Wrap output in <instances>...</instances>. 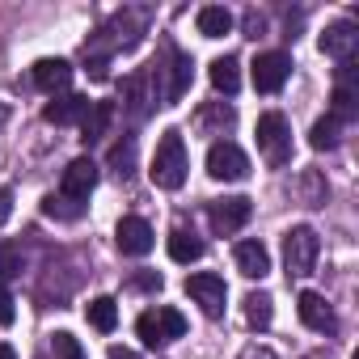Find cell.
Segmentation results:
<instances>
[{
    "label": "cell",
    "mask_w": 359,
    "mask_h": 359,
    "mask_svg": "<svg viewBox=\"0 0 359 359\" xmlns=\"http://www.w3.org/2000/svg\"><path fill=\"white\" fill-rule=\"evenodd\" d=\"M148 177L161 191H182V182H187V140H182V131L161 135V144L152 152V165H148Z\"/></svg>",
    "instance_id": "obj_1"
},
{
    "label": "cell",
    "mask_w": 359,
    "mask_h": 359,
    "mask_svg": "<svg viewBox=\"0 0 359 359\" xmlns=\"http://www.w3.org/2000/svg\"><path fill=\"white\" fill-rule=\"evenodd\" d=\"M317 258H321V237H317L309 224L287 229V237H283V266H287V275H292V279L313 275Z\"/></svg>",
    "instance_id": "obj_2"
},
{
    "label": "cell",
    "mask_w": 359,
    "mask_h": 359,
    "mask_svg": "<svg viewBox=\"0 0 359 359\" xmlns=\"http://www.w3.org/2000/svg\"><path fill=\"white\" fill-rule=\"evenodd\" d=\"M135 334L144 338V346H165V342H173V338L187 334V317L177 313V309H169V304H161V309L140 313Z\"/></svg>",
    "instance_id": "obj_3"
},
{
    "label": "cell",
    "mask_w": 359,
    "mask_h": 359,
    "mask_svg": "<svg viewBox=\"0 0 359 359\" xmlns=\"http://www.w3.org/2000/svg\"><path fill=\"white\" fill-rule=\"evenodd\" d=\"M258 152L266 156V165H287L292 161V131H287V118L279 110H266L258 118Z\"/></svg>",
    "instance_id": "obj_4"
},
{
    "label": "cell",
    "mask_w": 359,
    "mask_h": 359,
    "mask_svg": "<svg viewBox=\"0 0 359 359\" xmlns=\"http://www.w3.org/2000/svg\"><path fill=\"white\" fill-rule=\"evenodd\" d=\"M169 81H165V89H161V106H177L187 97V89H191V81H195V60L187 55V51H177V47H169L165 51V68H161Z\"/></svg>",
    "instance_id": "obj_5"
},
{
    "label": "cell",
    "mask_w": 359,
    "mask_h": 359,
    "mask_svg": "<svg viewBox=\"0 0 359 359\" xmlns=\"http://www.w3.org/2000/svg\"><path fill=\"white\" fill-rule=\"evenodd\" d=\"M208 173L216 177V182H241V177L250 173V156L233 140H216L208 148Z\"/></svg>",
    "instance_id": "obj_6"
},
{
    "label": "cell",
    "mask_w": 359,
    "mask_h": 359,
    "mask_svg": "<svg viewBox=\"0 0 359 359\" xmlns=\"http://www.w3.org/2000/svg\"><path fill=\"white\" fill-rule=\"evenodd\" d=\"M250 216H254V203H250L245 195H224V199L208 203V220H212V229H216L220 237L241 233V229L250 224Z\"/></svg>",
    "instance_id": "obj_7"
},
{
    "label": "cell",
    "mask_w": 359,
    "mask_h": 359,
    "mask_svg": "<svg viewBox=\"0 0 359 359\" xmlns=\"http://www.w3.org/2000/svg\"><path fill=\"white\" fill-rule=\"evenodd\" d=\"M250 76H254V89L258 93H279L292 76V60L283 51H258L254 64H250Z\"/></svg>",
    "instance_id": "obj_8"
},
{
    "label": "cell",
    "mask_w": 359,
    "mask_h": 359,
    "mask_svg": "<svg viewBox=\"0 0 359 359\" xmlns=\"http://www.w3.org/2000/svg\"><path fill=\"white\" fill-rule=\"evenodd\" d=\"M187 296H191L208 317H220V313H224V300H229V287H224L220 275L199 271V275H187Z\"/></svg>",
    "instance_id": "obj_9"
},
{
    "label": "cell",
    "mask_w": 359,
    "mask_h": 359,
    "mask_svg": "<svg viewBox=\"0 0 359 359\" xmlns=\"http://www.w3.org/2000/svg\"><path fill=\"white\" fill-rule=\"evenodd\" d=\"M114 241H118V250H123L127 258H144V254H152L156 233H152V224H148L144 216H123L118 229H114Z\"/></svg>",
    "instance_id": "obj_10"
},
{
    "label": "cell",
    "mask_w": 359,
    "mask_h": 359,
    "mask_svg": "<svg viewBox=\"0 0 359 359\" xmlns=\"http://www.w3.org/2000/svg\"><path fill=\"white\" fill-rule=\"evenodd\" d=\"M351 60L342 64V72H338V85H334V93H330V118L342 127V123H355L359 118V93H355V85H351Z\"/></svg>",
    "instance_id": "obj_11"
},
{
    "label": "cell",
    "mask_w": 359,
    "mask_h": 359,
    "mask_svg": "<svg viewBox=\"0 0 359 359\" xmlns=\"http://www.w3.org/2000/svg\"><path fill=\"white\" fill-rule=\"evenodd\" d=\"M97 187V165H93V156H76L68 169H64V182H60V195H68V199H89V191Z\"/></svg>",
    "instance_id": "obj_12"
},
{
    "label": "cell",
    "mask_w": 359,
    "mask_h": 359,
    "mask_svg": "<svg viewBox=\"0 0 359 359\" xmlns=\"http://www.w3.org/2000/svg\"><path fill=\"white\" fill-rule=\"evenodd\" d=\"M296 313H300V321H304L309 330H317V334H334V325H338V317H334V309H330V300H325L321 292H300Z\"/></svg>",
    "instance_id": "obj_13"
},
{
    "label": "cell",
    "mask_w": 359,
    "mask_h": 359,
    "mask_svg": "<svg viewBox=\"0 0 359 359\" xmlns=\"http://www.w3.org/2000/svg\"><path fill=\"white\" fill-rule=\"evenodd\" d=\"M89 97H81V93H60L55 102H47L43 106V118L47 123H55V127H72V123H85V114H89Z\"/></svg>",
    "instance_id": "obj_14"
},
{
    "label": "cell",
    "mask_w": 359,
    "mask_h": 359,
    "mask_svg": "<svg viewBox=\"0 0 359 359\" xmlns=\"http://www.w3.org/2000/svg\"><path fill=\"white\" fill-rule=\"evenodd\" d=\"M233 258H237V271L245 279H266L271 275V250L262 241H237Z\"/></svg>",
    "instance_id": "obj_15"
},
{
    "label": "cell",
    "mask_w": 359,
    "mask_h": 359,
    "mask_svg": "<svg viewBox=\"0 0 359 359\" xmlns=\"http://www.w3.org/2000/svg\"><path fill=\"white\" fill-rule=\"evenodd\" d=\"M355 47H359V34H355V26L351 22H334V26H325V34H321V51L330 55V60H351L355 55Z\"/></svg>",
    "instance_id": "obj_16"
},
{
    "label": "cell",
    "mask_w": 359,
    "mask_h": 359,
    "mask_svg": "<svg viewBox=\"0 0 359 359\" xmlns=\"http://www.w3.org/2000/svg\"><path fill=\"white\" fill-rule=\"evenodd\" d=\"M34 85L43 93H64L72 85V64L68 60H39L34 64Z\"/></svg>",
    "instance_id": "obj_17"
},
{
    "label": "cell",
    "mask_w": 359,
    "mask_h": 359,
    "mask_svg": "<svg viewBox=\"0 0 359 359\" xmlns=\"http://www.w3.org/2000/svg\"><path fill=\"white\" fill-rule=\"evenodd\" d=\"M208 76H212L216 93L233 97V93L241 89V64H237V55H220V60H212V64H208Z\"/></svg>",
    "instance_id": "obj_18"
},
{
    "label": "cell",
    "mask_w": 359,
    "mask_h": 359,
    "mask_svg": "<svg viewBox=\"0 0 359 359\" xmlns=\"http://www.w3.org/2000/svg\"><path fill=\"white\" fill-rule=\"evenodd\" d=\"M110 123H114V102H93V106H89V114H85V123H81V140L93 148L97 140H106Z\"/></svg>",
    "instance_id": "obj_19"
},
{
    "label": "cell",
    "mask_w": 359,
    "mask_h": 359,
    "mask_svg": "<svg viewBox=\"0 0 359 359\" xmlns=\"http://www.w3.org/2000/svg\"><path fill=\"white\" fill-rule=\"evenodd\" d=\"M195 26H199L203 39H224V34L233 30V13H229L224 5H203L199 18H195Z\"/></svg>",
    "instance_id": "obj_20"
},
{
    "label": "cell",
    "mask_w": 359,
    "mask_h": 359,
    "mask_svg": "<svg viewBox=\"0 0 359 359\" xmlns=\"http://www.w3.org/2000/svg\"><path fill=\"white\" fill-rule=\"evenodd\" d=\"M169 258L182 262V266H187V262H199V258H203V241H199L191 229H173V233H169Z\"/></svg>",
    "instance_id": "obj_21"
},
{
    "label": "cell",
    "mask_w": 359,
    "mask_h": 359,
    "mask_svg": "<svg viewBox=\"0 0 359 359\" xmlns=\"http://www.w3.org/2000/svg\"><path fill=\"white\" fill-rule=\"evenodd\" d=\"M123 102H127V110H131L135 118L148 114V102H156V97L148 93V72H135V76L123 81Z\"/></svg>",
    "instance_id": "obj_22"
},
{
    "label": "cell",
    "mask_w": 359,
    "mask_h": 359,
    "mask_svg": "<svg viewBox=\"0 0 359 359\" xmlns=\"http://www.w3.org/2000/svg\"><path fill=\"white\" fill-rule=\"evenodd\" d=\"M271 317H275V300H271V292H250V296H245V321H250L254 330H266Z\"/></svg>",
    "instance_id": "obj_23"
},
{
    "label": "cell",
    "mask_w": 359,
    "mask_h": 359,
    "mask_svg": "<svg viewBox=\"0 0 359 359\" xmlns=\"http://www.w3.org/2000/svg\"><path fill=\"white\" fill-rule=\"evenodd\" d=\"M85 317H89V325H93V330H102V334H110V330L118 325V304H114L110 296H97V300H89V309H85Z\"/></svg>",
    "instance_id": "obj_24"
},
{
    "label": "cell",
    "mask_w": 359,
    "mask_h": 359,
    "mask_svg": "<svg viewBox=\"0 0 359 359\" xmlns=\"http://www.w3.org/2000/svg\"><path fill=\"white\" fill-rule=\"evenodd\" d=\"M43 216H51V220H81V216H85V203L55 191V195L43 199Z\"/></svg>",
    "instance_id": "obj_25"
},
{
    "label": "cell",
    "mask_w": 359,
    "mask_h": 359,
    "mask_svg": "<svg viewBox=\"0 0 359 359\" xmlns=\"http://www.w3.org/2000/svg\"><path fill=\"white\" fill-rule=\"evenodd\" d=\"M110 169H114L118 177H131V169H135V135H123V140L110 148Z\"/></svg>",
    "instance_id": "obj_26"
},
{
    "label": "cell",
    "mask_w": 359,
    "mask_h": 359,
    "mask_svg": "<svg viewBox=\"0 0 359 359\" xmlns=\"http://www.w3.org/2000/svg\"><path fill=\"white\" fill-rule=\"evenodd\" d=\"M338 131H342V127H338V123L325 114V118H317V123H313V131H309V144H313L317 152H330V148H338Z\"/></svg>",
    "instance_id": "obj_27"
},
{
    "label": "cell",
    "mask_w": 359,
    "mask_h": 359,
    "mask_svg": "<svg viewBox=\"0 0 359 359\" xmlns=\"http://www.w3.org/2000/svg\"><path fill=\"white\" fill-rule=\"evenodd\" d=\"M233 123H237V110L224 106V102H216V106H208V110L199 114V127H203V131H224V127H233Z\"/></svg>",
    "instance_id": "obj_28"
},
{
    "label": "cell",
    "mask_w": 359,
    "mask_h": 359,
    "mask_svg": "<svg viewBox=\"0 0 359 359\" xmlns=\"http://www.w3.org/2000/svg\"><path fill=\"white\" fill-rule=\"evenodd\" d=\"M22 275V250L13 241H0V283H9Z\"/></svg>",
    "instance_id": "obj_29"
},
{
    "label": "cell",
    "mask_w": 359,
    "mask_h": 359,
    "mask_svg": "<svg viewBox=\"0 0 359 359\" xmlns=\"http://www.w3.org/2000/svg\"><path fill=\"white\" fill-rule=\"evenodd\" d=\"M51 346H55V359H89V355H85V346H81L68 330H60V334L51 338Z\"/></svg>",
    "instance_id": "obj_30"
},
{
    "label": "cell",
    "mask_w": 359,
    "mask_h": 359,
    "mask_svg": "<svg viewBox=\"0 0 359 359\" xmlns=\"http://www.w3.org/2000/svg\"><path fill=\"white\" fill-rule=\"evenodd\" d=\"M85 72H89L93 81H106V76H110V60H106V55H89V68H85Z\"/></svg>",
    "instance_id": "obj_31"
},
{
    "label": "cell",
    "mask_w": 359,
    "mask_h": 359,
    "mask_svg": "<svg viewBox=\"0 0 359 359\" xmlns=\"http://www.w3.org/2000/svg\"><path fill=\"white\" fill-rule=\"evenodd\" d=\"M13 317H18V309H13V296L0 287V325H13Z\"/></svg>",
    "instance_id": "obj_32"
},
{
    "label": "cell",
    "mask_w": 359,
    "mask_h": 359,
    "mask_svg": "<svg viewBox=\"0 0 359 359\" xmlns=\"http://www.w3.org/2000/svg\"><path fill=\"white\" fill-rule=\"evenodd\" d=\"M262 30H266V22H262V18H258L254 9H250V13H245V34H250V39H258Z\"/></svg>",
    "instance_id": "obj_33"
},
{
    "label": "cell",
    "mask_w": 359,
    "mask_h": 359,
    "mask_svg": "<svg viewBox=\"0 0 359 359\" xmlns=\"http://www.w3.org/2000/svg\"><path fill=\"white\" fill-rule=\"evenodd\" d=\"M9 216H13V195H9V191H0V229L9 224Z\"/></svg>",
    "instance_id": "obj_34"
},
{
    "label": "cell",
    "mask_w": 359,
    "mask_h": 359,
    "mask_svg": "<svg viewBox=\"0 0 359 359\" xmlns=\"http://www.w3.org/2000/svg\"><path fill=\"white\" fill-rule=\"evenodd\" d=\"M106 359H140V355H135L131 346H110V355H106Z\"/></svg>",
    "instance_id": "obj_35"
},
{
    "label": "cell",
    "mask_w": 359,
    "mask_h": 359,
    "mask_svg": "<svg viewBox=\"0 0 359 359\" xmlns=\"http://www.w3.org/2000/svg\"><path fill=\"white\" fill-rule=\"evenodd\" d=\"M135 287H161V275H135Z\"/></svg>",
    "instance_id": "obj_36"
},
{
    "label": "cell",
    "mask_w": 359,
    "mask_h": 359,
    "mask_svg": "<svg viewBox=\"0 0 359 359\" xmlns=\"http://www.w3.org/2000/svg\"><path fill=\"white\" fill-rule=\"evenodd\" d=\"M241 359H275V355H271V351H266V346H250V351H245V355H241Z\"/></svg>",
    "instance_id": "obj_37"
},
{
    "label": "cell",
    "mask_w": 359,
    "mask_h": 359,
    "mask_svg": "<svg viewBox=\"0 0 359 359\" xmlns=\"http://www.w3.org/2000/svg\"><path fill=\"white\" fill-rule=\"evenodd\" d=\"M0 359H18V351H13L9 342H0Z\"/></svg>",
    "instance_id": "obj_38"
},
{
    "label": "cell",
    "mask_w": 359,
    "mask_h": 359,
    "mask_svg": "<svg viewBox=\"0 0 359 359\" xmlns=\"http://www.w3.org/2000/svg\"><path fill=\"white\" fill-rule=\"evenodd\" d=\"M5 118H9V110H5V106H0V123H5Z\"/></svg>",
    "instance_id": "obj_39"
}]
</instances>
